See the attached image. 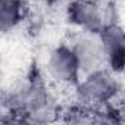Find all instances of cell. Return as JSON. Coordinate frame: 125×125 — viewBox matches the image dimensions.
<instances>
[{"instance_id":"obj_1","label":"cell","mask_w":125,"mask_h":125,"mask_svg":"<svg viewBox=\"0 0 125 125\" xmlns=\"http://www.w3.org/2000/svg\"><path fill=\"white\" fill-rule=\"evenodd\" d=\"M75 66H77V63H75V59H74L72 53L60 50L56 54V59L53 62V68L57 71V75H65L66 78L74 77Z\"/></svg>"}]
</instances>
